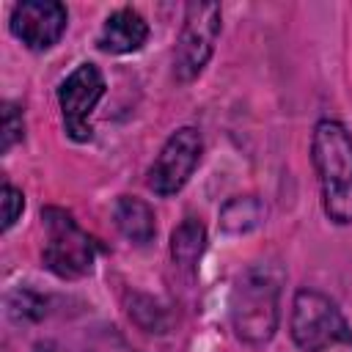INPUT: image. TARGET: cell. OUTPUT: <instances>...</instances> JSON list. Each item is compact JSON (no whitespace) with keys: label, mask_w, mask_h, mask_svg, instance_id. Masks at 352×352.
I'll use <instances>...</instances> for the list:
<instances>
[{"label":"cell","mask_w":352,"mask_h":352,"mask_svg":"<svg viewBox=\"0 0 352 352\" xmlns=\"http://www.w3.org/2000/svg\"><path fill=\"white\" fill-rule=\"evenodd\" d=\"M280 292L283 272L275 264L245 267L228 300V316L234 336L248 346H264L275 338L280 324Z\"/></svg>","instance_id":"6da1fadb"},{"label":"cell","mask_w":352,"mask_h":352,"mask_svg":"<svg viewBox=\"0 0 352 352\" xmlns=\"http://www.w3.org/2000/svg\"><path fill=\"white\" fill-rule=\"evenodd\" d=\"M311 162L324 217L336 226H352V132L336 118H319L311 135Z\"/></svg>","instance_id":"7a4b0ae2"},{"label":"cell","mask_w":352,"mask_h":352,"mask_svg":"<svg viewBox=\"0 0 352 352\" xmlns=\"http://www.w3.org/2000/svg\"><path fill=\"white\" fill-rule=\"evenodd\" d=\"M289 333L300 352H352V327L341 308L319 289H297Z\"/></svg>","instance_id":"3957f363"},{"label":"cell","mask_w":352,"mask_h":352,"mask_svg":"<svg viewBox=\"0 0 352 352\" xmlns=\"http://www.w3.org/2000/svg\"><path fill=\"white\" fill-rule=\"evenodd\" d=\"M41 226H44V248H41L44 267L66 280L85 278L96 261L94 236L85 228H80V223L60 206H44Z\"/></svg>","instance_id":"277c9868"},{"label":"cell","mask_w":352,"mask_h":352,"mask_svg":"<svg viewBox=\"0 0 352 352\" xmlns=\"http://www.w3.org/2000/svg\"><path fill=\"white\" fill-rule=\"evenodd\" d=\"M223 30V8L217 3H187L173 50V77L192 82L214 55Z\"/></svg>","instance_id":"5b68a950"},{"label":"cell","mask_w":352,"mask_h":352,"mask_svg":"<svg viewBox=\"0 0 352 352\" xmlns=\"http://www.w3.org/2000/svg\"><path fill=\"white\" fill-rule=\"evenodd\" d=\"M107 82L104 74L96 63L85 60L77 63L58 85V104H60V118L63 129L74 143H88L94 138L91 126V113L104 96Z\"/></svg>","instance_id":"8992f818"},{"label":"cell","mask_w":352,"mask_h":352,"mask_svg":"<svg viewBox=\"0 0 352 352\" xmlns=\"http://www.w3.org/2000/svg\"><path fill=\"white\" fill-rule=\"evenodd\" d=\"M201 157H204L201 132L195 126H179L154 157L146 173V187L160 198H170L182 192L184 184L192 179L195 168L201 165Z\"/></svg>","instance_id":"52a82bcc"},{"label":"cell","mask_w":352,"mask_h":352,"mask_svg":"<svg viewBox=\"0 0 352 352\" xmlns=\"http://www.w3.org/2000/svg\"><path fill=\"white\" fill-rule=\"evenodd\" d=\"M11 33L33 52L52 50L69 28V11L58 0H25L11 8Z\"/></svg>","instance_id":"ba28073f"},{"label":"cell","mask_w":352,"mask_h":352,"mask_svg":"<svg viewBox=\"0 0 352 352\" xmlns=\"http://www.w3.org/2000/svg\"><path fill=\"white\" fill-rule=\"evenodd\" d=\"M148 41V22L135 8L113 11L96 36V47L107 55H132Z\"/></svg>","instance_id":"9c48e42d"},{"label":"cell","mask_w":352,"mask_h":352,"mask_svg":"<svg viewBox=\"0 0 352 352\" xmlns=\"http://www.w3.org/2000/svg\"><path fill=\"white\" fill-rule=\"evenodd\" d=\"M113 220H116L118 231L135 245H148L157 234L154 209L138 195H118V201L113 206Z\"/></svg>","instance_id":"30bf717a"},{"label":"cell","mask_w":352,"mask_h":352,"mask_svg":"<svg viewBox=\"0 0 352 352\" xmlns=\"http://www.w3.org/2000/svg\"><path fill=\"white\" fill-rule=\"evenodd\" d=\"M267 217V204L258 195H234L220 206V228L226 234H248Z\"/></svg>","instance_id":"8fae6325"},{"label":"cell","mask_w":352,"mask_h":352,"mask_svg":"<svg viewBox=\"0 0 352 352\" xmlns=\"http://www.w3.org/2000/svg\"><path fill=\"white\" fill-rule=\"evenodd\" d=\"M206 250V226L198 217H184L170 231V258L173 264L192 270Z\"/></svg>","instance_id":"7c38bea8"},{"label":"cell","mask_w":352,"mask_h":352,"mask_svg":"<svg viewBox=\"0 0 352 352\" xmlns=\"http://www.w3.org/2000/svg\"><path fill=\"white\" fill-rule=\"evenodd\" d=\"M25 138V113L14 102H3V132H0V154H8L14 143Z\"/></svg>","instance_id":"4fadbf2b"},{"label":"cell","mask_w":352,"mask_h":352,"mask_svg":"<svg viewBox=\"0 0 352 352\" xmlns=\"http://www.w3.org/2000/svg\"><path fill=\"white\" fill-rule=\"evenodd\" d=\"M0 195H3V231H11V226L19 220L22 209H25V195H22V190H16L8 182L3 184Z\"/></svg>","instance_id":"5bb4252c"}]
</instances>
